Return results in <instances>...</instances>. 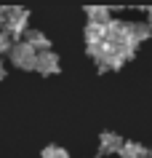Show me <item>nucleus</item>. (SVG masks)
Segmentation results:
<instances>
[{"instance_id":"1a4fd4ad","label":"nucleus","mask_w":152,"mask_h":158,"mask_svg":"<svg viewBox=\"0 0 152 158\" xmlns=\"http://www.w3.org/2000/svg\"><path fill=\"white\" fill-rule=\"evenodd\" d=\"M40 158H69V153L64 148H59V145H48V148L40 153Z\"/></svg>"},{"instance_id":"0eeeda50","label":"nucleus","mask_w":152,"mask_h":158,"mask_svg":"<svg viewBox=\"0 0 152 158\" xmlns=\"http://www.w3.org/2000/svg\"><path fill=\"white\" fill-rule=\"evenodd\" d=\"M120 158H150V148H144L142 142H126L120 150Z\"/></svg>"},{"instance_id":"4468645a","label":"nucleus","mask_w":152,"mask_h":158,"mask_svg":"<svg viewBox=\"0 0 152 158\" xmlns=\"http://www.w3.org/2000/svg\"><path fill=\"white\" fill-rule=\"evenodd\" d=\"M150 158H152V148H150Z\"/></svg>"},{"instance_id":"f257e3e1","label":"nucleus","mask_w":152,"mask_h":158,"mask_svg":"<svg viewBox=\"0 0 152 158\" xmlns=\"http://www.w3.org/2000/svg\"><path fill=\"white\" fill-rule=\"evenodd\" d=\"M11 64H16L19 70H35L37 67V51L27 40L14 43V48H11Z\"/></svg>"},{"instance_id":"9d476101","label":"nucleus","mask_w":152,"mask_h":158,"mask_svg":"<svg viewBox=\"0 0 152 158\" xmlns=\"http://www.w3.org/2000/svg\"><path fill=\"white\" fill-rule=\"evenodd\" d=\"M11 48H14V38L3 30L0 32V54H11Z\"/></svg>"},{"instance_id":"ddd939ff","label":"nucleus","mask_w":152,"mask_h":158,"mask_svg":"<svg viewBox=\"0 0 152 158\" xmlns=\"http://www.w3.org/2000/svg\"><path fill=\"white\" fill-rule=\"evenodd\" d=\"M147 24H150V30H152V8L147 11Z\"/></svg>"},{"instance_id":"20e7f679","label":"nucleus","mask_w":152,"mask_h":158,"mask_svg":"<svg viewBox=\"0 0 152 158\" xmlns=\"http://www.w3.org/2000/svg\"><path fill=\"white\" fill-rule=\"evenodd\" d=\"M40 75H56L61 70L59 64V56L53 54V51H43V54H37V67H35Z\"/></svg>"},{"instance_id":"f8f14e48","label":"nucleus","mask_w":152,"mask_h":158,"mask_svg":"<svg viewBox=\"0 0 152 158\" xmlns=\"http://www.w3.org/2000/svg\"><path fill=\"white\" fill-rule=\"evenodd\" d=\"M6 78V64H3V59H0V81Z\"/></svg>"},{"instance_id":"9b49d317","label":"nucleus","mask_w":152,"mask_h":158,"mask_svg":"<svg viewBox=\"0 0 152 158\" xmlns=\"http://www.w3.org/2000/svg\"><path fill=\"white\" fill-rule=\"evenodd\" d=\"M6 19H8V8H0V32L6 30Z\"/></svg>"},{"instance_id":"39448f33","label":"nucleus","mask_w":152,"mask_h":158,"mask_svg":"<svg viewBox=\"0 0 152 158\" xmlns=\"http://www.w3.org/2000/svg\"><path fill=\"white\" fill-rule=\"evenodd\" d=\"M24 40L29 43V46H32L37 54H43V51H51V40H48V35H43L40 30H27Z\"/></svg>"},{"instance_id":"f03ea898","label":"nucleus","mask_w":152,"mask_h":158,"mask_svg":"<svg viewBox=\"0 0 152 158\" xmlns=\"http://www.w3.org/2000/svg\"><path fill=\"white\" fill-rule=\"evenodd\" d=\"M27 19H29V11H24V8H8L6 32H8L11 38H21V32L27 35Z\"/></svg>"},{"instance_id":"7ed1b4c3","label":"nucleus","mask_w":152,"mask_h":158,"mask_svg":"<svg viewBox=\"0 0 152 158\" xmlns=\"http://www.w3.org/2000/svg\"><path fill=\"white\" fill-rule=\"evenodd\" d=\"M123 145H126V139H123L120 134L104 131V134L99 137V150H96V156H99V158H104V156H120Z\"/></svg>"},{"instance_id":"6e6552de","label":"nucleus","mask_w":152,"mask_h":158,"mask_svg":"<svg viewBox=\"0 0 152 158\" xmlns=\"http://www.w3.org/2000/svg\"><path fill=\"white\" fill-rule=\"evenodd\" d=\"M85 16H88V24H110V11L99 8V6H88L85 8Z\"/></svg>"},{"instance_id":"423d86ee","label":"nucleus","mask_w":152,"mask_h":158,"mask_svg":"<svg viewBox=\"0 0 152 158\" xmlns=\"http://www.w3.org/2000/svg\"><path fill=\"white\" fill-rule=\"evenodd\" d=\"M128 35H131V40L139 46V43H144L152 35V30H150L147 22H128Z\"/></svg>"}]
</instances>
